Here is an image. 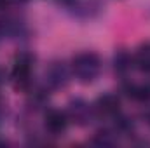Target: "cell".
Masks as SVG:
<instances>
[{
	"instance_id": "6da1fadb",
	"label": "cell",
	"mask_w": 150,
	"mask_h": 148,
	"mask_svg": "<svg viewBox=\"0 0 150 148\" xmlns=\"http://www.w3.org/2000/svg\"><path fill=\"white\" fill-rule=\"evenodd\" d=\"M100 70L101 61L94 52H80L72 59V72L82 84L93 82L100 75Z\"/></svg>"
},
{
	"instance_id": "7a4b0ae2",
	"label": "cell",
	"mask_w": 150,
	"mask_h": 148,
	"mask_svg": "<svg viewBox=\"0 0 150 148\" xmlns=\"http://www.w3.org/2000/svg\"><path fill=\"white\" fill-rule=\"evenodd\" d=\"M32 70H33V56L28 52H21L14 58L11 78L18 89H28L32 84Z\"/></svg>"
},
{
	"instance_id": "3957f363",
	"label": "cell",
	"mask_w": 150,
	"mask_h": 148,
	"mask_svg": "<svg viewBox=\"0 0 150 148\" xmlns=\"http://www.w3.org/2000/svg\"><path fill=\"white\" fill-rule=\"evenodd\" d=\"M93 108H94V113H98L100 117H117L120 111V101L115 94L107 92L96 99Z\"/></svg>"
},
{
	"instance_id": "277c9868",
	"label": "cell",
	"mask_w": 150,
	"mask_h": 148,
	"mask_svg": "<svg viewBox=\"0 0 150 148\" xmlns=\"http://www.w3.org/2000/svg\"><path fill=\"white\" fill-rule=\"evenodd\" d=\"M93 113H94V108L93 106H89L84 99H74L70 105H68V118L70 120H74L77 124H80V125H86L87 122H91V117H93Z\"/></svg>"
},
{
	"instance_id": "5b68a950",
	"label": "cell",
	"mask_w": 150,
	"mask_h": 148,
	"mask_svg": "<svg viewBox=\"0 0 150 148\" xmlns=\"http://www.w3.org/2000/svg\"><path fill=\"white\" fill-rule=\"evenodd\" d=\"M68 115L65 113V111L61 110H49L45 113V129L51 132V134H54V136H58V134H63L65 131H67V127H68Z\"/></svg>"
},
{
	"instance_id": "8992f818",
	"label": "cell",
	"mask_w": 150,
	"mask_h": 148,
	"mask_svg": "<svg viewBox=\"0 0 150 148\" xmlns=\"http://www.w3.org/2000/svg\"><path fill=\"white\" fill-rule=\"evenodd\" d=\"M45 78L51 87H63L68 82V70L63 63H52L45 72Z\"/></svg>"
},
{
	"instance_id": "52a82bcc",
	"label": "cell",
	"mask_w": 150,
	"mask_h": 148,
	"mask_svg": "<svg viewBox=\"0 0 150 148\" xmlns=\"http://www.w3.org/2000/svg\"><path fill=\"white\" fill-rule=\"evenodd\" d=\"M134 65L138 70L149 73L150 72V44H143L138 51H136V56H134Z\"/></svg>"
},
{
	"instance_id": "ba28073f",
	"label": "cell",
	"mask_w": 150,
	"mask_h": 148,
	"mask_svg": "<svg viewBox=\"0 0 150 148\" xmlns=\"http://www.w3.org/2000/svg\"><path fill=\"white\" fill-rule=\"evenodd\" d=\"M127 94L136 101H149L150 99V84H131L127 87Z\"/></svg>"
},
{
	"instance_id": "9c48e42d",
	"label": "cell",
	"mask_w": 150,
	"mask_h": 148,
	"mask_svg": "<svg viewBox=\"0 0 150 148\" xmlns=\"http://www.w3.org/2000/svg\"><path fill=\"white\" fill-rule=\"evenodd\" d=\"M113 63H115V70L119 73H126L131 68V58L126 51H119L113 58Z\"/></svg>"
},
{
	"instance_id": "30bf717a",
	"label": "cell",
	"mask_w": 150,
	"mask_h": 148,
	"mask_svg": "<svg viewBox=\"0 0 150 148\" xmlns=\"http://www.w3.org/2000/svg\"><path fill=\"white\" fill-rule=\"evenodd\" d=\"M94 143L96 145H103V147H108L115 143V138L110 131H100L96 136H94Z\"/></svg>"
},
{
	"instance_id": "8fae6325",
	"label": "cell",
	"mask_w": 150,
	"mask_h": 148,
	"mask_svg": "<svg viewBox=\"0 0 150 148\" xmlns=\"http://www.w3.org/2000/svg\"><path fill=\"white\" fill-rule=\"evenodd\" d=\"M4 82H5V72H4V70L0 68V87L4 85Z\"/></svg>"
},
{
	"instance_id": "7c38bea8",
	"label": "cell",
	"mask_w": 150,
	"mask_h": 148,
	"mask_svg": "<svg viewBox=\"0 0 150 148\" xmlns=\"http://www.w3.org/2000/svg\"><path fill=\"white\" fill-rule=\"evenodd\" d=\"M7 2H9V0H0V7H4V5H5Z\"/></svg>"
},
{
	"instance_id": "4fadbf2b",
	"label": "cell",
	"mask_w": 150,
	"mask_h": 148,
	"mask_svg": "<svg viewBox=\"0 0 150 148\" xmlns=\"http://www.w3.org/2000/svg\"><path fill=\"white\" fill-rule=\"evenodd\" d=\"M2 118H4V111H2V106H0V122H2Z\"/></svg>"
},
{
	"instance_id": "5bb4252c",
	"label": "cell",
	"mask_w": 150,
	"mask_h": 148,
	"mask_svg": "<svg viewBox=\"0 0 150 148\" xmlns=\"http://www.w3.org/2000/svg\"><path fill=\"white\" fill-rule=\"evenodd\" d=\"M149 122H150V113H149Z\"/></svg>"
}]
</instances>
